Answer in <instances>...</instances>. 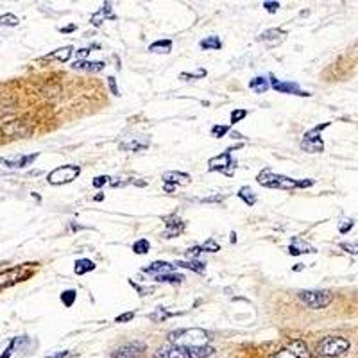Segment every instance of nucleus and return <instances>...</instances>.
<instances>
[{"mask_svg": "<svg viewBox=\"0 0 358 358\" xmlns=\"http://www.w3.org/2000/svg\"><path fill=\"white\" fill-rule=\"evenodd\" d=\"M176 267H181V269H190L197 274H203L206 270V263L201 262V260H186V262H176Z\"/></svg>", "mask_w": 358, "mask_h": 358, "instance_id": "393cba45", "label": "nucleus"}, {"mask_svg": "<svg viewBox=\"0 0 358 358\" xmlns=\"http://www.w3.org/2000/svg\"><path fill=\"white\" fill-rule=\"evenodd\" d=\"M258 185L265 188H276V190H297V188H310L315 185V179H294V177L276 174L270 169H263L256 176Z\"/></svg>", "mask_w": 358, "mask_h": 358, "instance_id": "f257e3e1", "label": "nucleus"}, {"mask_svg": "<svg viewBox=\"0 0 358 358\" xmlns=\"http://www.w3.org/2000/svg\"><path fill=\"white\" fill-rule=\"evenodd\" d=\"M147 351V344L142 340H133L118 346L111 353V358H140Z\"/></svg>", "mask_w": 358, "mask_h": 358, "instance_id": "9b49d317", "label": "nucleus"}, {"mask_svg": "<svg viewBox=\"0 0 358 358\" xmlns=\"http://www.w3.org/2000/svg\"><path fill=\"white\" fill-rule=\"evenodd\" d=\"M163 183H170V185H188L190 183V174L179 172V170H169V172L163 174Z\"/></svg>", "mask_w": 358, "mask_h": 358, "instance_id": "6ab92c4d", "label": "nucleus"}, {"mask_svg": "<svg viewBox=\"0 0 358 358\" xmlns=\"http://www.w3.org/2000/svg\"><path fill=\"white\" fill-rule=\"evenodd\" d=\"M349 347H351V342L346 339V337L328 335L317 342L315 353L324 358H337V356L346 354L347 351H349Z\"/></svg>", "mask_w": 358, "mask_h": 358, "instance_id": "20e7f679", "label": "nucleus"}, {"mask_svg": "<svg viewBox=\"0 0 358 358\" xmlns=\"http://www.w3.org/2000/svg\"><path fill=\"white\" fill-rule=\"evenodd\" d=\"M29 344V337L22 335V337H15V339L9 342V346L6 347V351L2 353V356L0 358H11V354L15 353V351H18L22 346H27Z\"/></svg>", "mask_w": 358, "mask_h": 358, "instance_id": "5701e85b", "label": "nucleus"}, {"mask_svg": "<svg viewBox=\"0 0 358 358\" xmlns=\"http://www.w3.org/2000/svg\"><path fill=\"white\" fill-rule=\"evenodd\" d=\"M163 222H165V231H163L165 238H174V236L183 235V231H185V227H186V224L183 222L176 213L163 217Z\"/></svg>", "mask_w": 358, "mask_h": 358, "instance_id": "4468645a", "label": "nucleus"}, {"mask_svg": "<svg viewBox=\"0 0 358 358\" xmlns=\"http://www.w3.org/2000/svg\"><path fill=\"white\" fill-rule=\"evenodd\" d=\"M269 358H310L308 344L301 339H294L290 342H287L283 347H280Z\"/></svg>", "mask_w": 358, "mask_h": 358, "instance_id": "1a4fd4ad", "label": "nucleus"}, {"mask_svg": "<svg viewBox=\"0 0 358 358\" xmlns=\"http://www.w3.org/2000/svg\"><path fill=\"white\" fill-rule=\"evenodd\" d=\"M176 313H172V312H167L163 306H158V308L154 310V312L150 313L149 315V319L150 321H154V323H163V321H167L169 317H174Z\"/></svg>", "mask_w": 358, "mask_h": 358, "instance_id": "7c9ffc66", "label": "nucleus"}, {"mask_svg": "<svg viewBox=\"0 0 358 358\" xmlns=\"http://www.w3.org/2000/svg\"><path fill=\"white\" fill-rule=\"evenodd\" d=\"M224 197H226V195H212V197H204V199H201V203H220V201H224Z\"/></svg>", "mask_w": 358, "mask_h": 358, "instance_id": "49530a36", "label": "nucleus"}, {"mask_svg": "<svg viewBox=\"0 0 358 358\" xmlns=\"http://www.w3.org/2000/svg\"><path fill=\"white\" fill-rule=\"evenodd\" d=\"M90 52H92L90 49H81V50H77V56H79V58H86Z\"/></svg>", "mask_w": 358, "mask_h": 358, "instance_id": "09e8293b", "label": "nucleus"}, {"mask_svg": "<svg viewBox=\"0 0 358 358\" xmlns=\"http://www.w3.org/2000/svg\"><path fill=\"white\" fill-rule=\"evenodd\" d=\"M39 152H34V154H22V156H15V158H0V163H4L9 169H25V167L32 165V163L38 160Z\"/></svg>", "mask_w": 358, "mask_h": 358, "instance_id": "2eb2a0df", "label": "nucleus"}, {"mask_svg": "<svg viewBox=\"0 0 358 358\" xmlns=\"http://www.w3.org/2000/svg\"><path fill=\"white\" fill-rule=\"evenodd\" d=\"M73 54V47H61V49H56L54 52H50V54L43 56L42 61H61V63H66Z\"/></svg>", "mask_w": 358, "mask_h": 358, "instance_id": "aec40b11", "label": "nucleus"}, {"mask_svg": "<svg viewBox=\"0 0 358 358\" xmlns=\"http://www.w3.org/2000/svg\"><path fill=\"white\" fill-rule=\"evenodd\" d=\"M143 272L150 274V276H160V274H167V272H174L176 270V265L174 263H169V262H162V260H158V262H152L150 265L143 267Z\"/></svg>", "mask_w": 358, "mask_h": 358, "instance_id": "a211bd4d", "label": "nucleus"}, {"mask_svg": "<svg viewBox=\"0 0 358 358\" xmlns=\"http://www.w3.org/2000/svg\"><path fill=\"white\" fill-rule=\"evenodd\" d=\"M287 32L281 31V29H267L265 32H262L260 34V42H265V43H270V45H274V43H280L281 39L285 38Z\"/></svg>", "mask_w": 358, "mask_h": 358, "instance_id": "4be33fe9", "label": "nucleus"}, {"mask_svg": "<svg viewBox=\"0 0 358 358\" xmlns=\"http://www.w3.org/2000/svg\"><path fill=\"white\" fill-rule=\"evenodd\" d=\"M240 147H242V143H238L236 147H227L222 154H219V156H215V158L210 160L208 162L210 172H220L227 177H233L235 169H236V160H233L231 154H233V150L240 149Z\"/></svg>", "mask_w": 358, "mask_h": 358, "instance_id": "39448f33", "label": "nucleus"}, {"mask_svg": "<svg viewBox=\"0 0 358 358\" xmlns=\"http://www.w3.org/2000/svg\"><path fill=\"white\" fill-rule=\"evenodd\" d=\"M79 174H81V167L79 165H63L52 170V172L47 176V181L54 186L66 185V183H72L73 179H77Z\"/></svg>", "mask_w": 358, "mask_h": 358, "instance_id": "9d476101", "label": "nucleus"}, {"mask_svg": "<svg viewBox=\"0 0 358 358\" xmlns=\"http://www.w3.org/2000/svg\"><path fill=\"white\" fill-rule=\"evenodd\" d=\"M163 190H165V192H174V190H176V185H170V183H165V186H163Z\"/></svg>", "mask_w": 358, "mask_h": 358, "instance_id": "8fccbe9b", "label": "nucleus"}, {"mask_svg": "<svg viewBox=\"0 0 358 358\" xmlns=\"http://www.w3.org/2000/svg\"><path fill=\"white\" fill-rule=\"evenodd\" d=\"M169 342L181 347H203L208 346L210 337L204 330L199 328H183L169 333Z\"/></svg>", "mask_w": 358, "mask_h": 358, "instance_id": "7ed1b4c3", "label": "nucleus"}, {"mask_svg": "<svg viewBox=\"0 0 358 358\" xmlns=\"http://www.w3.org/2000/svg\"><path fill=\"white\" fill-rule=\"evenodd\" d=\"M72 68L85 70V72H90V73H97V72H100V70L106 68V63L104 61H86V59H79V61H73Z\"/></svg>", "mask_w": 358, "mask_h": 358, "instance_id": "412c9836", "label": "nucleus"}, {"mask_svg": "<svg viewBox=\"0 0 358 358\" xmlns=\"http://www.w3.org/2000/svg\"><path fill=\"white\" fill-rule=\"evenodd\" d=\"M249 88L253 90L254 93H265L267 90L270 88V83L269 79L265 77H253L249 81Z\"/></svg>", "mask_w": 358, "mask_h": 358, "instance_id": "cd10ccee", "label": "nucleus"}, {"mask_svg": "<svg viewBox=\"0 0 358 358\" xmlns=\"http://www.w3.org/2000/svg\"><path fill=\"white\" fill-rule=\"evenodd\" d=\"M203 251H208V253H219L220 251V246L215 238H208L206 242L203 244Z\"/></svg>", "mask_w": 358, "mask_h": 358, "instance_id": "e433bc0d", "label": "nucleus"}, {"mask_svg": "<svg viewBox=\"0 0 358 358\" xmlns=\"http://www.w3.org/2000/svg\"><path fill=\"white\" fill-rule=\"evenodd\" d=\"M118 145H120V149H124V150L140 152V150L149 149L150 140H149V136H145V135H131V136H126Z\"/></svg>", "mask_w": 358, "mask_h": 358, "instance_id": "ddd939ff", "label": "nucleus"}, {"mask_svg": "<svg viewBox=\"0 0 358 358\" xmlns=\"http://www.w3.org/2000/svg\"><path fill=\"white\" fill-rule=\"evenodd\" d=\"M158 283H170V285H179V283H183V280H185V276L179 272H167V274H160V276L154 277Z\"/></svg>", "mask_w": 358, "mask_h": 358, "instance_id": "bb28decb", "label": "nucleus"}, {"mask_svg": "<svg viewBox=\"0 0 358 358\" xmlns=\"http://www.w3.org/2000/svg\"><path fill=\"white\" fill-rule=\"evenodd\" d=\"M75 299H77V290L68 289L65 290V292H61V303L65 304L66 308H70V306L75 303Z\"/></svg>", "mask_w": 358, "mask_h": 358, "instance_id": "473e14b6", "label": "nucleus"}, {"mask_svg": "<svg viewBox=\"0 0 358 358\" xmlns=\"http://www.w3.org/2000/svg\"><path fill=\"white\" fill-rule=\"evenodd\" d=\"M59 31H61V32H72V31H75V25H73V23H72V25H68V27L59 29Z\"/></svg>", "mask_w": 358, "mask_h": 358, "instance_id": "3c124183", "label": "nucleus"}, {"mask_svg": "<svg viewBox=\"0 0 358 358\" xmlns=\"http://www.w3.org/2000/svg\"><path fill=\"white\" fill-rule=\"evenodd\" d=\"M179 77L185 79V81H188V79H203V77H206V70L201 68V70H197L195 73H186V72H183L181 75H179Z\"/></svg>", "mask_w": 358, "mask_h": 358, "instance_id": "4c0bfd02", "label": "nucleus"}, {"mask_svg": "<svg viewBox=\"0 0 358 358\" xmlns=\"http://www.w3.org/2000/svg\"><path fill=\"white\" fill-rule=\"evenodd\" d=\"M102 199H104V195H102V193H97V195H95V201H102Z\"/></svg>", "mask_w": 358, "mask_h": 358, "instance_id": "5fc2aeb1", "label": "nucleus"}, {"mask_svg": "<svg viewBox=\"0 0 358 358\" xmlns=\"http://www.w3.org/2000/svg\"><path fill=\"white\" fill-rule=\"evenodd\" d=\"M199 47L203 50H220L222 49V42H220L219 36H208L199 42Z\"/></svg>", "mask_w": 358, "mask_h": 358, "instance_id": "c85d7f7f", "label": "nucleus"}, {"mask_svg": "<svg viewBox=\"0 0 358 358\" xmlns=\"http://www.w3.org/2000/svg\"><path fill=\"white\" fill-rule=\"evenodd\" d=\"M70 351H63V353H56V354H49L47 358H68Z\"/></svg>", "mask_w": 358, "mask_h": 358, "instance_id": "de8ad7c7", "label": "nucleus"}, {"mask_svg": "<svg viewBox=\"0 0 358 358\" xmlns=\"http://www.w3.org/2000/svg\"><path fill=\"white\" fill-rule=\"evenodd\" d=\"M340 249H344L346 253L358 256V242H342L340 244Z\"/></svg>", "mask_w": 358, "mask_h": 358, "instance_id": "58836bf2", "label": "nucleus"}, {"mask_svg": "<svg viewBox=\"0 0 358 358\" xmlns=\"http://www.w3.org/2000/svg\"><path fill=\"white\" fill-rule=\"evenodd\" d=\"M104 20H116V15L113 13V8H111V4H109V2H106V4L102 6V8H100L99 11L95 13V15L92 16V20H90V22H92L93 27H100Z\"/></svg>", "mask_w": 358, "mask_h": 358, "instance_id": "f3484780", "label": "nucleus"}, {"mask_svg": "<svg viewBox=\"0 0 358 358\" xmlns=\"http://www.w3.org/2000/svg\"><path fill=\"white\" fill-rule=\"evenodd\" d=\"M236 195H238V199L244 201L247 206H254V204H256V193H254L253 188H249V186H242Z\"/></svg>", "mask_w": 358, "mask_h": 358, "instance_id": "c756f323", "label": "nucleus"}, {"mask_svg": "<svg viewBox=\"0 0 358 358\" xmlns=\"http://www.w3.org/2000/svg\"><path fill=\"white\" fill-rule=\"evenodd\" d=\"M331 122H323L319 124V126L312 127L310 131L304 133L303 140H301V149L306 150V152H323L324 150V142L323 138H321V135H323V131L326 129V127H330Z\"/></svg>", "mask_w": 358, "mask_h": 358, "instance_id": "0eeeda50", "label": "nucleus"}, {"mask_svg": "<svg viewBox=\"0 0 358 358\" xmlns=\"http://www.w3.org/2000/svg\"><path fill=\"white\" fill-rule=\"evenodd\" d=\"M262 6L265 8L267 13H276L277 9H280V2H270V0H265Z\"/></svg>", "mask_w": 358, "mask_h": 358, "instance_id": "c03bdc74", "label": "nucleus"}, {"mask_svg": "<svg viewBox=\"0 0 358 358\" xmlns=\"http://www.w3.org/2000/svg\"><path fill=\"white\" fill-rule=\"evenodd\" d=\"M18 23V16H15L13 13H6V15L0 16V27H16Z\"/></svg>", "mask_w": 358, "mask_h": 358, "instance_id": "2f4dec72", "label": "nucleus"}, {"mask_svg": "<svg viewBox=\"0 0 358 358\" xmlns=\"http://www.w3.org/2000/svg\"><path fill=\"white\" fill-rule=\"evenodd\" d=\"M297 296L312 310H323L333 301V296L328 290H301Z\"/></svg>", "mask_w": 358, "mask_h": 358, "instance_id": "6e6552de", "label": "nucleus"}, {"mask_svg": "<svg viewBox=\"0 0 358 358\" xmlns=\"http://www.w3.org/2000/svg\"><path fill=\"white\" fill-rule=\"evenodd\" d=\"M229 240H231V244L236 242V233L235 231H231V235H229Z\"/></svg>", "mask_w": 358, "mask_h": 358, "instance_id": "603ef678", "label": "nucleus"}, {"mask_svg": "<svg viewBox=\"0 0 358 358\" xmlns=\"http://www.w3.org/2000/svg\"><path fill=\"white\" fill-rule=\"evenodd\" d=\"M135 315H136L135 312H126V313H122V315H116L115 323H129V321L135 319Z\"/></svg>", "mask_w": 358, "mask_h": 358, "instance_id": "37998d69", "label": "nucleus"}, {"mask_svg": "<svg viewBox=\"0 0 358 358\" xmlns=\"http://www.w3.org/2000/svg\"><path fill=\"white\" fill-rule=\"evenodd\" d=\"M246 116H247V109H244V108L233 109V111H231V126H235V124L242 122V120L246 118Z\"/></svg>", "mask_w": 358, "mask_h": 358, "instance_id": "f704fd0d", "label": "nucleus"}, {"mask_svg": "<svg viewBox=\"0 0 358 358\" xmlns=\"http://www.w3.org/2000/svg\"><path fill=\"white\" fill-rule=\"evenodd\" d=\"M92 270H95V263H93L90 258H79V260H75V263H73V272L77 274V276H83V274H86V272H92Z\"/></svg>", "mask_w": 358, "mask_h": 358, "instance_id": "b1692460", "label": "nucleus"}, {"mask_svg": "<svg viewBox=\"0 0 358 358\" xmlns=\"http://www.w3.org/2000/svg\"><path fill=\"white\" fill-rule=\"evenodd\" d=\"M36 263H23L18 267H11V269H6L0 272V292L9 287L16 285L20 281H25L32 274V267Z\"/></svg>", "mask_w": 358, "mask_h": 358, "instance_id": "423d86ee", "label": "nucleus"}, {"mask_svg": "<svg viewBox=\"0 0 358 358\" xmlns=\"http://www.w3.org/2000/svg\"><path fill=\"white\" fill-rule=\"evenodd\" d=\"M215 349L212 346L203 347H181L176 344H165L154 351V358H210Z\"/></svg>", "mask_w": 358, "mask_h": 358, "instance_id": "f03ea898", "label": "nucleus"}, {"mask_svg": "<svg viewBox=\"0 0 358 358\" xmlns=\"http://www.w3.org/2000/svg\"><path fill=\"white\" fill-rule=\"evenodd\" d=\"M317 249L308 244L306 240L299 238V236H294L290 240V246H289V254L290 256H301V254H315Z\"/></svg>", "mask_w": 358, "mask_h": 358, "instance_id": "dca6fc26", "label": "nucleus"}, {"mask_svg": "<svg viewBox=\"0 0 358 358\" xmlns=\"http://www.w3.org/2000/svg\"><path fill=\"white\" fill-rule=\"evenodd\" d=\"M109 179H111V177H109V176H97L95 179H93V181H92L93 188H102V186H104V185H108V183H111V181H109Z\"/></svg>", "mask_w": 358, "mask_h": 358, "instance_id": "ea45409f", "label": "nucleus"}, {"mask_svg": "<svg viewBox=\"0 0 358 358\" xmlns=\"http://www.w3.org/2000/svg\"><path fill=\"white\" fill-rule=\"evenodd\" d=\"M70 227H72V229H73V231H77V229H83V226H77V224H70Z\"/></svg>", "mask_w": 358, "mask_h": 358, "instance_id": "864d4df0", "label": "nucleus"}, {"mask_svg": "<svg viewBox=\"0 0 358 358\" xmlns=\"http://www.w3.org/2000/svg\"><path fill=\"white\" fill-rule=\"evenodd\" d=\"M201 253H203V246H193L192 249L186 251V258H188V260H195Z\"/></svg>", "mask_w": 358, "mask_h": 358, "instance_id": "79ce46f5", "label": "nucleus"}, {"mask_svg": "<svg viewBox=\"0 0 358 358\" xmlns=\"http://www.w3.org/2000/svg\"><path fill=\"white\" fill-rule=\"evenodd\" d=\"M227 133H229V126H213L212 127V136L213 138H222V136H226Z\"/></svg>", "mask_w": 358, "mask_h": 358, "instance_id": "c9c22d12", "label": "nucleus"}, {"mask_svg": "<svg viewBox=\"0 0 358 358\" xmlns=\"http://www.w3.org/2000/svg\"><path fill=\"white\" fill-rule=\"evenodd\" d=\"M108 85H109V90H111L113 95L118 97L120 92H118V88H116V81H115V77H113V75H109V77H108Z\"/></svg>", "mask_w": 358, "mask_h": 358, "instance_id": "a18cd8bd", "label": "nucleus"}, {"mask_svg": "<svg viewBox=\"0 0 358 358\" xmlns=\"http://www.w3.org/2000/svg\"><path fill=\"white\" fill-rule=\"evenodd\" d=\"M149 50L154 52V54H169L170 50H172V42L170 39H158V42L150 43Z\"/></svg>", "mask_w": 358, "mask_h": 358, "instance_id": "a878e982", "label": "nucleus"}, {"mask_svg": "<svg viewBox=\"0 0 358 358\" xmlns=\"http://www.w3.org/2000/svg\"><path fill=\"white\" fill-rule=\"evenodd\" d=\"M150 249V242L147 238H140L133 244V253L135 254H147Z\"/></svg>", "mask_w": 358, "mask_h": 358, "instance_id": "72a5a7b5", "label": "nucleus"}, {"mask_svg": "<svg viewBox=\"0 0 358 358\" xmlns=\"http://www.w3.org/2000/svg\"><path fill=\"white\" fill-rule=\"evenodd\" d=\"M354 226V222L351 219H347V220H342V222L339 224V231L342 233V235H346V233H349L351 231V227Z\"/></svg>", "mask_w": 358, "mask_h": 358, "instance_id": "a19ab883", "label": "nucleus"}, {"mask_svg": "<svg viewBox=\"0 0 358 358\" xmlns=\"http://www.w3.org/2000/svg\"><path fill=\"white\" fill-rule=\"evenodd\" d=\"M270 88H274L277 93H287V95H297V97H310L312 93H308L306 90H301V86L294 81H280L274 75H270Z\"/></svg>", "mask_w": 358, "mask_h": 358, "instance_id": "f8f14e48", "label": "nucleus"}]
</instances>
